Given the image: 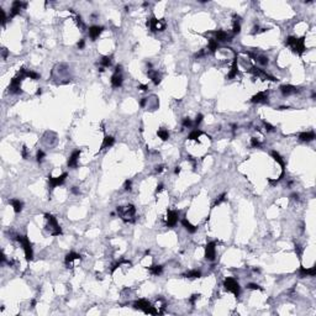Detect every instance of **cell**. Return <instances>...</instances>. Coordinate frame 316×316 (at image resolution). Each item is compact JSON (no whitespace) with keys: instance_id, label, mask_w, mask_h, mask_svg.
<instances>
[{"instance_id":"obj_1","label":"cell","mask_w":316,"mask_h":316,"mask_svg":"<svg viewBox=\"0 0 316 316\" xmlns=\"http://www.w3.org/2000/svg\"><path fill=\"white\" fill-rule=\"evenodd\" d=\"M116 211L119 214V217H121L125 222H135V214H136V209L133 205H127V206H117Z\"/></svg>"},{"instance_id":"obj_2","label":"cell","mask_w":316,"mask_h":316,"mask_svg":"<svg viewBox=\"0 0 316 316\" xmlns=\"http://www.w3.org/2000/svg\"><path fill=\"white\" fill-rule=\"evenodd\" d=\"M285 44L290 46L293 48L294 52H296L298 54H301L306 48H305V40L304 38H296L293 36H289L285 40Z\"/></svg>"},{"instance_id":"obj_3","label":"cell","mask_w":316,"mask_h":316,"mask_svg":"<svg viewBox=\"0 0 316 316\" xmlns=\"http://www.w3.org/2000/svg\"><path fill=\"white\" fill-rule=\"evenodd\" d=\"M15 238L21 243L24 252H25V258H26L27 262H30L34 257V251H32V246H31V243H30L27 236H16Z\"/></svg>"},{"instance_id":"obj_4","label":"cell","mask_w":316,"mask_h":316,"mask_svg":"<svg viewBox=\"0 0 316 316\" xmlns=\"http://www.w3.org/2000/svg\"><path fill=\"white\" fill-rule=\"evenodd\" d=\"M44 217H46V220H47V222H48V230H50V233H51L52 236H59V235H62V230H61V227H59V225H58V222H57V219H56L53 215L46 214V215H44Z\"/></svg>"},{"instance_id":"obj_5","label":"cell","mask_w":316,"mask_h":316,"mask_svg":"<svg viewBox=\"0 0 316 316\" xmlns=\"http://www.w3.org/2000/svg\"><path fill=\"white\" fill-rule=\"evenodd\" d=\"M223 287L227 292H231L233 293V295L237 298L239 296V293H241V288H239V284L231 277H227L226 279L223 280Z\"/></svg>"},{"instance_id":"obj_6","label":"cell","mask_w":316,"mask_h":316,"mask_svg":"<svg viewBox=\"0 0 316 316\" xmlns=\"http://www.w3.org/2000/svg\"><path fill=\"white\" fill-rule=\"evenodd\" d=\"M248 73L253 74V76H256V77H259V78H262V79L270 80V82H277V80H278L277 78H274L273 76H270V74H268L267 72H264L263 69H261V68H258V67H252L251 69H248Z\"/></svg>"},{"instance_id":"obj_7","label":"cell","mask_w":316,"mask_h":316,"mask_svg":"<svg viewBox=\"0 0 316 316\" xmlns=\"http://www.w3.org/2000/svg\"><path fill=\"white\" fill-rule=\"evenodd\" d=\"M147 27H149L152 31H163L165 28V24L161 20H157L156 18H152L147 21Z\"/></svg>"},{"instance_id":"obj_8","label":"cell","mask_w":316,"mask_h":316,"mask_svg":"<svg viewBox=\"0 0 316 316\" xmlns=\"http://www.w3.org/2000/svg\"><path fill=\"white\" fill-rule=\"evenodd\" d=\"M216 257V243L209 242L205 247V258L207 261H214Z\"/></svg>"},{"instance_id":"obj_9","label":"cell","mask_w":316,"mask_h":316,"mask_svg":"<svg viewBox=\"0 0 316 316\" xmlns=\"http://www.w3.org/2000/svg\"><path fill=\"white\" fill-rule=\"evenodd\" d=\"M67 177H68L67 173H63L62 175H59V177H51V175H48V182H50L51 189H53V188H56V187H58V185L63 184V183L66 182Z\"/></svg>"},{"instance_id":"obj_10","label":"cell","mask_w":316,"mask_h":316,"mask_svg":"<svg viewBox=\"0 0 316 316\" xmlns=\"http://www.w3.org/2000/svg\"><path fill=\"white\" fill-rule=\"evenodd\" d=\"M178 217H179V211H177V210H169L168 214H167L165 225H167L168 227L175 226V223L178 222Z\"/></svg>"},{"instance_id":"obj_11","label":"cell","mask_w":316,"mask_h":316,"mask_svg":"<svg viewBox=\"0 0 316 316\" xmlns=\"http://www.w3.org/2000/svg\"><path fill=\"white\" fill-rule=\"evenodd\" d=\"M21 78L20 77H15V78H12L11 79V82H10V85H9V92L10 93H12V94H19V93H21V89H20V83H21Z\"/></svg>"},{"instance_id":"obj_12","label":"cell","mask_w":316,"mask_h":316,"mask_svg":"<svg viewBox=\"0 0 316 316\" xmlns=\"http://www.w3.org/2000/svg\"><path fill=\"white\" fill-rule=\"evenodd\" d=\"M27 4L26 3H22V2H14L12 3V6H11V10H10V19H12L14 16H16L18 14H20L21 9L22 8H26Z\"/></svg>"},{"instance_id":"obj_13","label":"cell","mask_w":316,"mask_h":316,"mask_svg":"<svg viewBox=\"0 0 316 316\" xmlns=\"http://www.w3.org/2000/svg\"><path fill=\"white\" fill-rule=\"evenodd\" d=\"M151 306H152V305H151V303H149V301H147V300H143V299H142V300H138V301H136V303L133 304V308H135V309L142 310L145 314H147V312H148V310L151 309Z\"/></svg>"},{"instance_id":"obj_14","label":"cell","mask_w":316,"mask_h":316,"mask_svg":"<svg viewBox=\"0 0 316 316\" xmlns=\"http://www.w3.org/2000/svg\"><path fill=\"white\" fill-rule=\"evenodd\" d=\"M280 92H282V94H283L284 96H288V95L299 93V88L293 86V85H282V86H280Z\"/></svg>"},{"instance_id":"obj_15","label":"cell","mask_w":316,"mask_h":316,"mask_svg":"<svg viewBox=\"0 0 316 316\" xmlns=\"http://www.w3.org/2000/svg\"><path fill=\"white\" fill-rule=\"evenodd\" d=\"M103 30H104L103 26H90L89 27V36H90V38H92L93 41L96 40L100 36V34L103 32Z\"/></svg>"},{"instance_id":"obj_16","label":"cell","mask_w":316,"mask_h":316,"mask_svg":"<svg viewBox=\"0 0 316 316\" xmlns=\"http://www.w3.org/2000/svg\"><path fill=\"white\" fill-rule=\"evenodd\" d=\"M251 101L252 103H263V104L268 103V93L267 92H259V93H257L256 95L252 96Z\"/></svg>"},{"instance_id":"obj_17","label":"cell","mask_w":316,"mask_h":316,"mask_svg":"<svg viewBox=\"0 0 316 316\" xmlns=\"http://www.w3.org/2000/svg\"><path fill=\"white\" fill-rule=\"evenodd\" d=\"M79 156H80V151H79V149L74 151V152L70 155L69 159H68V167H70V168H76V167H77V163H78V158H79Z\"/></svg>"},{"instance_id":"obj_18","label":"cell","mask_w":316,"mask_h":316,"mask_svg":"<svg viewBox=\"0 0 316 316\" xmlns=\"http://www.w3.org/2000/svg\"><path fill=\"white\" fill-rule=\"evenodd\" d=\"M315 132L314 131H309V132H301L299 135V140L303 142H310L312 140H315Z\"/></svg>"},{"instance_id":"obj_19","label":"cell","mask_w":316,"mask_h":316,"mask_svg":"<svg viewBox=\"0 0 316 316\" xmlns=\"http://www.w3.org/2000/svg\"><path fill=\"white\" fill-rule=\"evenodd\" d=\"M299 274H300V277H301V278L308 277V275H310V277H315V274H316V269H315V267H312V268H310V269H306V268H304V267H300V269H299Z\"/></svg>"},{"instance_id":"obj_20","label":"cell","mask_w":316,"mask_h":316,"mask_svg":"<svg viewBox=\"0 0 316 316\" xmlns=\"http://www.w3.org/2000/svg\"><path fill=\"white\" fill-rule=\"evenodd\" d=\"M111 85L114 88H120L122 85V76H121V73H114V76L111 77Z\"/></svg>"},{"instance_id":"obj_21","label":"cell","mask_w":316,"mask_h":316,"mask_svg":"<svg viewBox=\"0 0 316 316\" xmlns=\"http://www.w3.org/2000/svg\"><path fill=\"white\" fill-rule=\"evenodd\" d=\"M214 35H215V40L219 42V41H231L230 38V36L225 32V31H222V30H217V31H214Z\"/></svg>"},{"instance_id":"obj_22","label":"cell","mask_w":316,"mask_h":316,"mask_svg":"<svg viewBox=\"0 0 316 316\" xmlns=\"http://www.w3.org/2000/svg\"><path fill=\"white\" fill-rule=\"evenodd\" d=\"M248 56H251L252 58H254L256 61H257L259 64H262V66H267V64H268V62H269L268 57H267V56H263V54H259V56H257V54H253V53L248 52Z\"/></svg>"},{"instance_id":"obj_23","label":"cell","mask_w":316,"mask_h":316,"mask_svg":"<svg viewBox=\"0 0 316 316\" xmlns=\"http://www.w3.org/2000/svg\"><path fill=\"white\" fill-rule=\"evenodd\" d=\"M182 225L184 226V229H185L188 232H190V233H195V232H197V230H198V227L194 226V225H191L187 219H183V220H182Z\"/></svg>"},{"instance_id":"obj_24","label":"cell","mask_w":316,"mask_h":316,"mask_svg":"<svg viewBox=\"0 0 316 316\" xmlns=\"http://www.w3.org/2000/svg\"><path fill=\"white\" fill-rule=\"evenodd\" d=\"M114 143H115V138H114L112 136H105V138H104V141H103V143H101L100 149L109 148V147H111Z\"/></svg>"},{"instance_id":"obj_25","label":"cell","mask_w":316,"mask_h":316,"mask_svg":"<svg viewBox=\"0 0 316 316\" xmlns=\"http://www.w3.org/2000/svg\"><path fill=\"white\" fill-rule=\"evenodd\" d=\"M148 77L152 79V82H153L156 85H158V84L161 83V76L158 74V72H156V70L148 69Z\"/></svg>"},{"instance_id":"obj_26","label":"cell","mask_w":316,"mask_h":316,"mask_svg":"<svg viewBox=\"0 0 316 316\" xmlns=\"http://www.w3.org/2000/svg\"><path fill=\"white\" fill-rule=\"evenodd\" d=\"M10 203H11V205H12V207H14V211H15V213H16V214L21 213V210H22V206H24L22 201L18 200V199H12V200H11Z\"/></svg>"},{"instance_id":"obj_27","label":"cell","mask_w":316,"mask_h":316,"mask_svg":"<svg viewBox=\"0 0 316 316\" xmlns=\"http://www.w3.org/2000/svg\"><path fill=\"white\" fill-rule=\"evenodd\" d=\"M74 259H80V254H78V253H76V252H69V253L66 256L64 262H66V264H69V263H72Z\"/></svg>"},{"instance_id":"obj_28","label":"cell","mask_w":316,"mask_h":316,"mask_svg":"<svg viewBox=\"0 0 316 316\" xmlns=\"http://www.w3.org/2000/svg\"><path fill=\"white\" fill-rule=\"evenodd\" d=\"M237 70H238V68H237V57H235L233 62H232L231 70H230V73H229L227 78H229V79H232V78H235V77H236V74H237Z\"/></svg>"},{"instance_id":"obj_29","label":"cell","mask_w":316,"mask_h":316,"mask_svg":"<svg viewBox=\"0 0 316 316\" xmlns=\"http://www.w3.org/2000/svg\"><path fill=\"white\" fill-rule=\"evenodd\" d=\"M270 155H272V157L280 164V167H282V172H284V167H285V163H284V161H283V158H282V156L277 152V151H272L270 152Z\"/></svg>"},{"instance_id":"obj_30","label":"cell","mask_w":316,"mask_h":316,"mask_svg":"<svg viewBox=\"0 0 316 316\" xmlns=\"http://www.w3.org/2000/svg\"><path fill=\"white\" fill-rule=\"evenodd\" d=\"M217 47H219V42L215 40V38H211V40H209V46H207V50L211 52V53H215L216 52V50H217Z\"/></svg>"},{"instance_id":"obj_31","label":"cell","mask_w":316,"mask_h":316,"mask_svg":"<svg viewBox=\"0 0 316 316\" xmlns=\"http://www.w3.org/2000/svg\"><path fill=\"white\" fill-rule=\"evenodd\" d=\"M185 278H190V279H194V278H200L201 277V272L198 269H194V270H190V272L185 273L184 274Z\"/></svg>"},{"instance_id":"obj_32","label":"cell","mask_w":316,"mask_h":316,"mask_svg":"<svg viewBox=\"0 0 316 316\" xmlns=\"http://www.w3.org/2000/svg\"><path fill=\"white\" fill-rule=\"evenodd\" d=\"M203 135V132L200 131V130H198V129H195L194 131H191L190 133H189V136H188V138L189 140H198L200 136Z\"/></svg>"},{"instance_id":"obj_33","label":"cell","mask_w":316,"mask_h":316,"mask_svg":"<svg viewBox=\"0 0 316 316\" xmlns=\"http://www.w3.org/2000/svg\"><path fill=\"white\" fill-rule=\"evenodd\" d=\"M149 272H151L153 275H159V274H162V272H163V267H162V266L149 267Z\"/></svg>"},{"instance_id":"obj_34","label":"cell","mask_w":316,"mask_h":316,"mask_svg":"<svg viewBox=\"0 0 316 316\" xmlns=\"http://www.w3.org/2000/svg\"><path fill=\"white\" fill-rule=\"evenodd\" d=\"M157 135H158V136H159L163 141H167V140L169 138V132H168V130H165V129H161V130H158Z\"/></svg>"},{"instance_id":"obj_35","label":"cell","mask_w":316,"mask_h":316,"mask_svg":"<svg viewBox=\"0 0 316 316\" xmlns=\"http://www.w3.org/2000/svg\"><path fill=\"white\" fill-rule=\"evenodd\" d=\"M101 66H103V67H110V66H111V57H109V56L103 57V59H101Z\"/></svg>"},{"instance_id":"obj_36","label":"cell","mask_w":316,"mask_h":316,"mask_svg":"<svg viewBox=\"0 0 316 316\" xmlns=\"http://www.w3.org/2000/svg\"><path fill=\"white\" fill-rule=\"evenodd\" d=\"M26 78H31V79H38L40 78V74H37L36 72H32V70H26Z\"/></svg>"},{"instance_id":"obj_37","label":"cell","mask_w":316,"mask_h":316,"mask_svg":"<svg viewBox=\"0 0 316 316\" xmlns=\"http://www.w3.org/2000/svg\"><path fill=\"white\" fill-rule=\"evenodd\" d=\"M247 288H248V289H252V290H263L262 287H259L258 284H254V283H249V284H247Z\"/></svg>"},{"instance_id":"obj_38","label":"cell","mask_w":316,"mask_h":316,"mask_svg":"<svg viewBox=\"0 0 316 316\" xmlns=\"http://www.w3.org/2000/svg\"><path fill=\"white\" fill-rule=\"evenodd\" d=\"M239 19V18H238ZM238 19L237 20H235V24H233V34L236 35V34H239V31H241V25H239V22H238Z\"/></svg>"},{"instance_id":"obj_39","label":"cell","mask_w":316,"mask_h":316,"mask_svg":"<svg viewBox=\"0 0 316 316\" xmlns=\"http://www.w3.org/2000/svg\"><path fill=\"white\" fill-rule=\"evenodd\" d=\"M43 159H44V152H43V151H38V152H37V156H36V161H37L38 163H42Z\"/></svg>"},{"instance_id":"obj_40","label":"cell","mask_w":316,"mask_h":316,"mask_svg":"<svg viewBox=\"0 0 316 316\" xmlns=\"http://www.w3.org/2000/svg\"><path fill=\"white\" fill-rule=\"evenodd\" d=\"M251 146H252V147H254V148L261 147V142H259V140H257L256 137L251 138Z\"/></svg>"},{"instance_id":"obj_41","label":"cell","mask_w":316,"mask_h":316,"mask_svg":"<svg viewBox=\"0 0 316 316\" xmlns=\"http://www.w3.org/2000/svg\"><path fill=\"white\" fill-rule=\"evenodd\" d=\"M191 125H193V122H191V120L189 117H184L183 119V126L184 127H190Z\"/></svg>"},{"instance_id":"obj_42","label":"cell","mask_w":316,"mask_h":316,"mask_svg":"<svg viewBox=\"0 0 316 316\" xmlns=\"http://www.w3.org/2000/svg\"><path fill=\"white\" fill-rule=\"evenodd\" d=\"M76 20H77V24H78V26H79L80 28H85V25H84V22L82 21V18L79 16V15H77V16H76Z\"/></svg>"},{"instance_id":"obj_43","label":"cell","mask_w":316,"mask_h":316,"mask_svg":"<svg viewBox=\"0 0 316 316\" xmlns=\"http://www.w3.org/2000/svg\"><path fill=\"white\" fill-rule=\"evenodd\" d=\"M225 197H226V194H221L220 197H219V199H216V201H215V204H214V205H215V206H216V205H220V204H221V203L225 200Z\"/></svg>"},{"instance_id":"obj_44","label":"cell","mask_w":316,"mask_h":316,"mask_svg":"<svg viewBox=\"0 0 316 316\" xmlns=\"http://www.w3.org/2000/svg\"><path fill=\"white\" fill-rule=\"evenodd\" d=\"M203 115L201 114H199V115H197V119H195V126H199L200 124H201V121H203Z\"/></svg>"},{"instance_id":"obj_45","label":"cell","mask_w":316,"mask_h":316,"mask_svg":"<svg viewBox=\"0 0 316 316\" xmlns=\"http://www.w3.org/2000/svg\"><path fill=\"white\" fill-rule=\"evenodd\" d=\"M264 127H266V130H267V131H269V132L274 130V127H273L272 125H270L269 122H266V121H264Z\"/></svg>"},{"instance_id":"obj_46","label":"cell","mask_w":316,"mask_h":316,"mask_svg":"<svg viewBox=\"0 0 316 316\" xmlns=\"http://www.w3.org/2000/svg\"><path fill=\"white\" fill-rule=\"evenodd\" d=\"M125 190H127V191L131 190V180H126L125 182Z\"/></svg>"},{"instance_id":"obj_47","label":"cell","mask_w":316,"mask_h":316,"mask_svg":"<svg viewBox=\"0 0 316 316\" xmlns=\"http://www.w3.org/2000/svg\"><path fill=\"white\" fill-rule=\"evenodd\" d=\"M198 298H199V294H194V295H191V298H190L189 301H190L191 304H194V303H195V300H197Z\"/></svg>"},{"instance_id":"obj_48","label":"cell","mask_w":316,"mask_h":316,"mask_svg":"<svg viewBox=\"0 0 316 316\" xmlns=\"http://www.w3.org/2000/svg\"><path fill=\"white\" fill-rule=\"evenodd\" d=\"M295 251H296L298 256H301V246L300 245H295Z\"/></svg>"},{"instance_id":"obj_49","label":"cell","mask_w":316,"mask_h":316,"mask_svg":"<svg viewBox=\"0 0 316 316\" xmlns=\"http://www.w3.org/2000/svg\"><path fill=\"white\" fill-rule=\"evenodd\" d=\"M84 46H85V42H84V40H80V41L78 42V48H79V50H82V48H84Z\"/></svg>"},{"instance_id":"obj_50","label":"cell","mask_w":316,"mask_h":316,"mask_svg":"<svg viewBox=\"0 0 316 316\" xmlns=\"http://www.w3.org/2000/svg\"><path fill=\"white\" fill-rule=\"evenodd\" d=\"M163 169H164L163 165H157V167H156V172H157V173H162Z\"/></svg>"},{"instance_id":"obj_51","label":"cell","mask_w":316,"mask_h":316,"mask_svg":"<svg viewBox=\"0 0 316 316\" xmlns=\"http://www.w3.org/2000/svg\"><path fill=\"white\" fill-rule=\"evenodd\" d=\"M0 10H2V9H0ZM2 15H3V21H2V22H3V26H4V25H5V22H6V16H5V12H4V10H2Z\"/></svg>"},{"instance_id":"obj_52","label":"cell","mask_w":316,"mask_h":316,"mask_svg":"<svg viewBox=\"0 0 316 316\" xmlns=\"http://www.w3.org/2000/svg\"><path fill=\"white\" fill-rule=\"evenodd\" d=\"M22 157L24 158H26L27 157V148L24 146V148H22Z\"/></svg>"},{"instance_id":"obj_53","label":"cell","mask_w":316,"mask_h":316,"mask_svg":"<svg viewBox=\"0 0 316 316\" xmlns=\"http://www.w3.org/2000/svg\"><path fill=\"white\" fill-rule=\"evenodd\" d=\"M121 68H122L121 64H117L116 68H115V73H120V72H121Z\"/></svg>"},{"instance_id":"obj_54","label":"cell","mask_w":316,"mask_h":316,"mask_svg":"<svg viewBox=\"0 0 316 316\" xmlns=\"http://www.w3.org/2000/svg\"><path fill=\"white\" fill-rule=\"evenodd\" d=\"M72 193H73V194H79L78 188H77V187H73V188H72Z\"/></svg>"},{"instance_id":"obj_55","label":"cell","mask_w":316,"mask_h":316,"mask_svg":"<svg viewBox=\"0 0 316 316\" xmlns=\"http://www.w3.org/2000/svg\"><path fill=\"white\" fill-rule=\"evenodd\" d=\"M2 52H3V58L5 59V58H6V56H8V51H6V48H3V50H2Z\"/></svg>"},{"instance_id":"obj_56","label":"cell","mask_w":316,"mask_h":316,"mask_svg":"<svg viewBox=\"0 0 316 316\" xmlns=\"http://www.w3.org/2000/svg\"><path fill=\"white\" fill-rule=\"evenodd\" d=\"M138 89H141V90H143V92H146V90H147V85H145V84H141V85L138 86Z\"/></svg>"},{"instance_id":"obj_57","label":"cell","mask_w":316,"mask_h":316,"mask_svg":"<svg viewBox=\"0 0 316 316\" xmlns=\"http://www.w3.org/2000/svg\"><path fill=\"white\" fill-rule=\"evenodd\" d=\"M146 101H147V98H143V99L141 100V103H140V105H141V106H145V104H146Z\"/></svg>"},{"instance_id":"obj_58","label":"cell","mask_w":316,"mask_h":316,"mask_svg":"<svg viewBox=\"0 0 316 316\" xmlns=\"http://www.w3.org/2000/svg\"><path fill=\"white\" fill-rule=\"evenodd\" d=\"M290 197H292V198H293V199H296V200H298V199H299V195H298V194H296V193H294V194H292V195H290Z\"/></svg>"},{"instance_id":"obj_59","label":"cell","mask_w":316,"mask_h":316,"mask_svg":"<svg viewBox=\"0 0 316 316\" xmlns=\"http://www.w3.org/2000/svg\"><path fill=\"white\" fill-rule=\"evenodd\" d=\"M174 173H175V174H179V173H180V167H175Z\"/></svg>"},{"instance_id":"obj_60","label":"cell","mask_w":316,"mask_h":316,"mask_svg":"<svg viewBox=\"0 0 316 316\" xmlns=\"http://www.w3.org/2000/svg\"><path fill=\"white\" fill-rule=\"evenodd\" d=\"M162 189H163V184H159V185H158V187H157V190H156V191H157V193H158V191H161V190H162Z\"/></svg>"},{"instance_id":"obj_61","label":"cell","mask_w":316,"mask_h":316,"mask_svg":"<svg viewBox=\"0 0 316 316\" xmlns=\"http://www.w3.org/2000/svg\"><path fill=\"white\" fill-rule=\"evenodd\" d=\"M42 94V90H41V88H38V90L36 92V95H41Z\"/></svg>"},{"instance_id":"obj_62","label":"cell","mask_w":316,"mask_h":316,"mask_svg":"<svg viewBox=\"0 0 316 316\" xmlns=\"http://www.w3.org/2000/svg\"><path fill=\"white\" fill-rule=\"evenodd\" d=\"M31 305H32V308H35V305H36V300H32V301H31Z\"/></svg>"}]
</instances>
